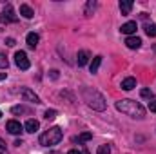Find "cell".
Returning a JSON list of instances; mask_svg holds the SVG:
<instances>
[{"mask_svg":"<svg viewBox=\"0 0 156 154\" xmlns=\"http://www.w3.org/2000/svg\"><path fill=\"white\" fill-rule=\"evenodd\" d=\"M24 129H26V132H37L40 129V123L38 120H33V118H29L27 121H26V125H24Z\"/></svg>","mask_w":156,"mask_h":154,"instance_id":"obj_10","label":"cell"},{"mask_svg":"<svg viewBox=\"0 0 156 154\" xmlns=\"http://www.w3.org/2000/svg\"><path fill=\"white\" fill-rule=\"evenodd\" d=\"M20 94H22V98H24L26 102H31V103H42L38 96H37L31 89H27V87H24V89L20 91Z\"/></svg>","mask_w":156,"mask_h":154,"instance_id":"obj_7","label":"cell"},{"mask_svg":"<svg viewBox=\"0 0 156 154\" xmlns=\"http://www.w3.org/2000/svg\"><path fill=\"white\" fill-rule=\"evenodd\" d=\"M96 154H111V147H109V145H100L98 151H96Z\"/></svg>","mask_w":156,"mask_h":154,"instance_id":"obj_22","label":"cell"},{"mask_svg":"<svg viewBox=\"0 0 156 154\" xmlns=\"http://www.w3.org/2000/svg\"><path fill=\"white\" fill-rule=\"evenodd\" d=\"M94 7H96V2H87V9H85V15L89 16V11H91V9H94Z\"/></svg>","mask_w":156,"mask_h":154,"instance_id":"obj_24","label":"cell"},{"mask_svg":"<svg viewBox=\"0 0 156 154\" xmlns=\"http://www.w3.org/2000/svg\"><path fill=\"white\" fill-rule=\"evenodd\" d=\"M89 58H91L89 51H78V54H76V64H78V67H83V65L89 62Z\"/></svg>","mask_w":156,"mask_h":154,"instance_id":"obj_8","label":"cell"},{"mask_svg":"<svg viewBox=\"0 0 156 154\" xmlns=\"http://www.w3.org/2000/svg\"><path fill=\"white\" fill-rule=\"evenodd\" d=\"M91 138H93V134H91V132H82V134H80L78 138H75V142L82 143V142H89Z\"/></svg>","mask_w":156,"mask_h":154,"instance_id":"obj_19","label":"cell"},{"mask_svg":"<svg viewBox=\"0 0 156 154\" xmlns=\"http://www.w3.org/2000/svg\"><path fill=\"white\" fill-rule=\"evenodd\" d=\"M149 111L151 113H156V100H151L149 102Z\"/></svg>","mask_w":156,"mask_h":154,"instance_id":"obj_26","label":"cell"},{"mask_svg":"<svg viewBox=\"0 0 156 154\" xmlns=\"http://www.w3.org/2000/svg\"><path fill=\"white\" fill-rule=\"evenodd\" d=\"M0 116H2V111H0Z\"/></svg>","mask_w":156,"mask_h":154,"instance_id":"obj_31","label":"cell"},{"mask_svg":"<svg viewBox=\"0 0 156 154\" xmlns=\"http://www.w3.org/2000/svg\"><path fill=\"white\" fill-rule=\"evenodd\" d=\"M67 154H82V152H80V151H76V149H71Z\"/></svg>","mask_w":156,"mask_h":154,"instance_id":"obj_29","label":"cell"},{"mask_svg":"<svg viewBox=\"0 0 156 154\" xmlns=\"http://www.w3.org/2000/svg\"><path fill=\"white\" fill-rule=\"evenodd\" d=\"M11 113H13V114H26V113H29V111H27L26 107H22V105H15V107L11 109Z\"/></svg>","mask_w":156,"mask_h":154,"instance_id":"obj_20","label":"cell"},{"mask_svg":"<svg viewBox=\"0 0 156 154\" xmlns=\"http://www.w3.org/2000/svg\"><path fill=\"white\" fill-rule=\"evenodd\" d=\"M51 78H55V80H56V78H58V71H51Z\"/></svg>","mask_w":156,"mask_h":154,"instance_id":"obj_28","label":"cell"},{"mask_svg":"<svg viewBox=\"0 0 156 154\" xmlns=\"http://www.w3.org/2000/svg\"><path fill=\"white\" fill-rule=\"evenodd\" d=\"M62 129L60 127H51V129H47L42 136H40V145H44V147H53V145H56V143H60L62 142Z\"/></svg>","mask_w":156,"mask_h":154,"instance_id":"obj_3","label":"cell"},{"mask_svg":"<svg viewBox=\"0 0 156 154\" xmlns=\"http://www.w3.org/2000/svg\"><path fill=\"white\" fill-rule=\"evenodd\" d=\"M134 87H136V78L127 76L125 80H122V89L123 91H133Z\"/></svg>","mask_w":156,"mask_h":154,"instance_id":"obj_12","label":"cell"},{"mask_svg":"<svg viewBox=\"0 0 156 154\" xmlns=\"http://www.w3.org/2000/svg\"><path fill=\"white\" fill-rule=\"evenodd\" d=\"M16 20H18V16L15 15L13 5H11V4H7V5L4 7L2 15H0V22H2V24H15Z\"/></svg>","mask_w":156,"mask_h":154,"instance_id":"obj_4","label":"cell"},{"mask_svg":"<svg viewBox=\"0 0 156 154\" xmlns=\"http://www.w3.org/2000/svg\"><path fill=\"white\" fill-rule=\"evenodd\" d=\"M131 9H133V2H131V0H122V2H120V11H122V15H129Z\"/></svg>","mask_w":156,"mask_h":154,"instance_id":"obj_14","label":"cell"},{"mask_svg":"<svg viewBox=\"0 0 156 154\" xmlns=\"http://www.w3.org/2000/svg\"><path fill=\"white\" fill-rule=\"evenodd\" d=\"M0 154H7V149H5V143H4V140L0 138Z\"/></svg>","mask_w":156,"mask_h":154,"instance_id":"obj_25","label":"cell"},{"mask_svg":"<svg viewBox=\"0 0 156 154\" xmlns=\"http://www.w3.org/2000/svg\"><path fill=\"white\" fill-rule=\"evenodd\" d=\"M5 78V73H0V80H4Z\"/></svg>","mask_w":156,"mask_h":154,"instance_id":"obj_30","label":"cell"},{"mask_svg":"<svg viewBox=\"0 0 156 154\" xmlns=\"http://www.w3.org/2000/svg\"><path fill=\"white\" fill-rule=\"evenodd\" d=\"M26 42H27L29 47H37V45H38V35H37V33H29V35L26 37Z\"/></svg>","mask_w":156,"mask_h":154,"instance_id":"obj_16","label":"cell"},{"mask_svg":"<svg viewBox=\"0 0 156 154\" xmlns=\"http://www.w3.org/2000/svg\"><path fill=\"white\" fill-rule=\"evenodd\" d=\"M100 65H102V56L98 54V56H94V58H93V62H91V67H89V69H91V73H93V75H96V73H98V69H100Z\"/></svg>","mask_w":156,"mask_h":154,"instance_id":"obj_15","label":"cell"},{"mask_svg":"<svg viewBox=\"0 0 156 154\" xmlns=\"http://www.w3.org/2000/svg\"><path fill=\"white\" fill-rule=\"evenodd\" d=\"M140 96H142V98H149V102L154 100V93H153L151 89H142V91H140Z\"/></svg>","mask_w":156,"mask_h":154,"instance_id":"obj_18","label":"cell"},{"mask_svg":"<svg viewBox=\"0 0 156 154\" xmlns=\"http://www.w3.org/2000/svg\"><path fill=\"white\" fill-rule=\"evenodd\" d=\"M145 33H147V37L154 38L156 37V24H147L145 26Z\"/></svg>","mask_w":156,"mask_h":154,"instance_id":"obj_17","label":"cell"},{"mask_svg":"<svg viewBox=\"0 0 156 154\" xmlns=\"http://www.w3.org/2000/svg\"><path fill=\"white\" fill-rule=\"evenodd\" d=\"M20 15H22L24 18H33V16H35V11H33L27 4H22V5H20Z\"/></svg>","mask_w":156,"mask_h":154,"instance_id":"obj_13","label":"cell"},{"mask_svg":"<svg viewBox=\"0 0 156 154\" xmlns=\"http://www.w3.org/2000/svg\"><path fill=\"white\" fill-rule=\"evenodd\" d=\"M15 64H16V67L18 69H22V71H26V69H29V58H27V54L24 53V51H16L15 53Z\"/></svg>","mask_w":156,"mask_h":154,"instance_id":"obj_5","label":"cell"},{"mask_svg":"<svg viewBox=\"0 0 156 154\" xmlns=\"http://www.w3.org/2000/svg\"><path fill=\"white\" fill-rule=\"evenodd\" d=\"M120 31L123 33V35H127V37H131L133 33H136V22H125L122 27H120Z\"/></svg>","mask_w":156,"mask_h":154,"instance_id":"obj_9","label":"cell"},{"mask_svg":"<svg viewBox=\"0 0 156 154\" xmlns=\"http://www.w3.org/2000/svg\"><path fill=\"white\" fill-rule=\"evenodd\" d=\"M116 109L131 118H144V114H145V109L134 100H120V102H116Z\"/></svg>","mask_w":156,"mask_h":154,"instance_id":"obj_2","label":"cell"},{"mask_svg":"<svg viewBox=\"0 0 156 154\" xmlns=\"http://www.w3.org/2000/svg\"><path fill=\"white\" fill-rule=\"evenodd\" d=\"M7 65H9V62H7L5 54H4V53H0V69H7Z\"/></svg>","mask_w":156,"mask_h":154,"instance_id":"obj_21","label":"cell"},{"mask_svg":"<svg viewBox=\"0 0 156 154\" xmlns=\"http://www.w3.org/2000/svg\"><path fill=\"white\" fill-rule=\"evenodd\" d=\"M82 98H83V102L91 109H94V111H105V98L98 91H94L91 87H82Z\"/></svg>","mask_w":156,"mask_h":154,"instance_id":"obj_1","label":"cell"},{"mask_svg":"<svg viewBox=\"0 0 156 154\" xmlns=\"http://www.w3.org/2000/svg\"><path fill=\"white\" fill-rule=\"evenodd\" d=\"M5 129H7L11 134H15V136H18L20 132H24V125H20V121H16V120H9V121L5 123Z\"/></svg>","mask_w":156,"mask_h":154,"instance_id":"obj_6","label":"cell"},{"mask_svg":"<svg viewBox=\"0 0 156 154\" xmlns=\"http://www.w3.org/2000/svg\"><path fill=\"white\" fill-rule=\"evenodd\" d=\"M125 45H127L129 49H140L142 40L138 38V37H127V38H125Z\"/></svg>","mask_w":156,"mask_h":154,"instance_id":"obj_11","label":"cell"},{"mask_svg":"<svg viewBox=\"0 0 156 154\" xmlns=\"http://www.w3.org/2000/svg\"><path fill=\"white\" fill-rule=\"evenodd\" d=\"M5 45L13 47V45H15V40H13V38H7V40H5Z\"/></svg>","mask_w":156,"mask_h":154,"instance_id":"obj_27","label":"cell"},{"mask_svg":"<svg viewBox=\"0 0 156 154\" xmlns=\"http://www.w3.org/2000/svg\"><path fill=\"white\" fill-rule=\"evenodd\" d=\"M55 116H56V111H55V109H47L45 114H44V118H45V120H53Z\"/></svg>","mask_w":156,"mask_h":154,"instance_id":"obj_23","label":"cell"}]
</instances>
